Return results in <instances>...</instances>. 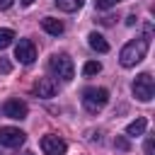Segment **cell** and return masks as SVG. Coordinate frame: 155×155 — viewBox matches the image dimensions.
Returning a JSON list of instances; mask_svg holds the SVG:
<instances>
[{
	"mask_svg": "<svg viewBox=\"0 0 155 155\" xmlns=\"http://www.w3.org/2000/svg\"><path fill=\"white\" fill-rule=\"evenodd\" d=\"M22 155H34V153H31V150H24V153H22Z\"/></svg>",
	"mask_w": 155,
	"mask_h": 155,
	"instance_id": "obj_23",
	"label": "cell"
},
{
	"mask_svg": "<svg viewBox=\"0 0 155 155\" xmlns=\"http://www.w3.org/2000/svg\"><path fill=\"white\" fill-rule=\"evenodd\" d=\"M41 150H44L46 155H65L68 143H65L63 138L53 136V133H46V136L41 138Z\"/></svg>",
	"mask_w": 155,
	"mask_h": 155,
	"instance_id": "obj_6",
	"label": "cell"
},
{
	"mask_svg": "<svg viewBox=\"0 0 155 155\" xmlns=\"http://www.w3.org/2000/svg\"><path fill=\"white\" fill-rule=\"evenodd\" d=\"M15 5V0H0V10H10Z\"/></svg>",
	"mask_w": 155,
	"mask_h": 155,
	"instance_id": "obj_20",
	"label": "cell"
},
{
	"mask_svg": "<svg viewBox=\"0 0 155 155\" xmlns=\"http://www.w3.org/2000/svg\"><path fill=\"white\" fill-rule=\"evenodd\" d=\"M24 140H27V133L19 131V128H15V126L0 128V145H5V148H19Z\"/></svg>",
	"mask_w": 155,
	"mask_h": 155,
	"instance_id": "obj_5",
	"label": "cell"
},
{
	"mask_svg": "<svg viewBox=\"0 0 155 155\" xmlns=\"http://www.w3.org/2000/svg\"><path fill=\"white\" fill-rule=\"evenodd\" d=\"M126 24L133 27V24H136V15H128V17H126Z\"/></svg>",
	"mask_w": 155,
	"mask_h": 155,
	"instance_id": "obj_21",
	"label": "cell"
},
{
	"mask_svg": "<svg viewBox=\"0 0 155 155\" xmlns=\"http://www.w3.org/2000/svg\"><path fill=\"white\" fill-rule=\"evenodd\" d=\"M99 70H102V63H99V61H87V63H85V68H82V73H85L87 78L97 75Z\"/></svg>",
	"mask_w": 155,
	"mask_h": 155,
	"instance_id": "obj_14",
	"label": "cell"
},
{
	"mask_svg": "<svg viewBox=\"0 0 155 155\" xmlns=\"http://www.w3.org/2000/svg\"><path fill=\"white\" fill-rule=\"evenodd\" d=\"M12 39H15V31L12 29H0V51L7 48L12 44Z\"/></svg>",
	"mask_w": 155,
	"mask_h": 155,
	"instance_id": "obj_15",
	"label": "cell"
},
{
	"mask_svg": "<svg viewBox=\"0 0 155 155\" xmlns=\"http://www.w3.org/2000/svg\"><path fill=\"white\" fill-rule=\"evenodd\" d=\"M114 145H116L119 150H128V140H126V138H116V140H114Z\"/></svg>",
	"mask_w": 155,
	"mask_h": 155,
	"instance_id": "obj_17",
	"label": "cell"
},
{
	"mask_svg": "<svg viewBox=\"0 0 155 155\" xmlns=\"http://www.w3.org/2000/svg\"><path fill=\"white\" fill-rule=\"evenodd\" d=\"M133 94H136V99H140V102H150V99H153V94H155V82H153L150 73H140V75L133 80Z\"/></svg>",
	"mask_w": 155,
	"mask_h": 155,
	"instance_id": "obj_4",
	"label": "cell"
},
{
	"mask_svg": "<svg viewBox=\"0 0 155 155\" xmlns=\"http://www.w3.org/2000/svg\"><path fill=\"white\" fill-rule=\"evenodd\" d=\"M107 102H109V92H107L104 87H87V90L82 92V107H85L90 114L102 111V109L107 107Z\"/></svg>",
	"mask_w": 155,
	"mask_h": 155,
	"instance_id": "obj_3",
	"label": "cell"
},
{
	"mask_svg": "<svg viewBox=\"0 0 155 155\" xmlns=\"http://www.w3.org/2000/svg\"><path fill=\"white\" fill-rule=\"evenodd\" d=\"M53 5L58 10H63V12H75V10H80L85 5V0H53Z\"/></svg>",
	"mask_w": 155,
	"mask_h": 155,
	"instance_id": "obj_13",
	"label": "cell"
},
{
	"mask_svg": "<svg viewBox=\"0 0 155 155\" xmlns=\"http://www.w3.org/2000/svg\"><path fill=\"white\" fill-rule=\"evenodd\" d=\"M31 2H34V0H22V5H31Z\"/></svg>",
	"mask_w": 155,
	"mask_h": 155,
	"instance_id": "obj_22",
	"label": "cell"
},
{
	"mask_svg": "<svg viewBox=\"0 0 155 155\" xmlns=\"http://www.w3.org/2000/svg\"><path fill=\"white\" fill-rule=\"evenodd\" d=\"M34 92H36L41 99H51V97L56 94V82H53V78H39V80L34 82Z\"/></svg>",
	"mask_w": 155,
	"mask_h": 155,
	"instance_id": "obj_9",
	"label": "cell"
},
{
	"mask_svg": "<svg viewBox=\"0 0 155 155\" xmlns=\"http://www.w3.org/2000/svg\"><path fill=\"white\" fill-rule=\"evenodd\" d=\"M87 44H90V48H92V51H97V53H107V51H109L107 39H104L102 34H97V31H92V34L87 36Z\"/></svg>",
	"mask_w": 155,
	"mask_h": 155,
	"instance_id": "obj_11",
	"label": "cell"
},
{
	"mask_svg": "<svg viewBox=\"0 0 155 155\" xmlns=\"http://www.w3.org/2000/svg\"><path fill=\"white\" fill-rule=\"evenodd\" d=\"M12 70V65H10V61H5V58H0V73H10Z\"/></svg>",
	"mask_w": 155,
	"mask_h": 155,
	"instance_id": "obj_18",
	"label": "cell"
},
{
	"mask_svg": "<svg viewBox=\"0 0 155 155\" xmlns=\"http://www.w3.org/2000/svg\"><path fill=\"white\" fill-rule=\"evenodd\" d=\"M48 70H51L58 80H63V82H70L73 75H75L73 58L65 56V53H56V56H51V61H48Z\"/></svg>",
	"mask_w": 155,
	"mask_h": 155,
	"instance_id": "obj_2",
	"label": "cell"
},
{
	"mask_svg": "<svg viewBox=\"0 0 155 155\" xmlns=\"http://www.w3.org/2000/svg\"><path fill=\"white\" fill-rule=\"evenodd\" d=\"M119 2H124V0H94V7H97V10H111V7H116Z\"/></svg>",
	"mask_w": 155,
	"mask_h": 155,
	"instance_id": "obj_16",
	"label": "cell"
},
{
	"mask_svg": "<svg viewBox=\"0 0 155 155\" xmlns=\"http://www.w3.org/2000/svg\"><path fill=\"white\" fill-rule=\"evenodd\" d=\"M41 27H44V31L51 34V36H58V34H63V29H65V24H63L61 19H56V17H44V19H41Z\"/></svg>",
	"mask_w": 155,
	"mask_h": 155,
	"instance_id": "obj_10",
	"label": "cell"
},
{
	"mask_svg": "<svg viewBox=\"0 0 155 155\" xmlns=\"http://www.w3.org/2000/svg\"><path fill=\"white\" fill-rule=\"evenodd\" d=\"M2 111H5L7 119H27L29 107H27V102H22V99H7L5 107H2Z\"/></svg>",
	"mask_w": 155,
	"mask_h": 155,
	"instance_id": "obj_8",
	"label": "cell"
},
{
	"mask_svg": "<svg viewBox=\"0 0 155 155\" xmlns=\"http://www.w3.org/2000/svg\"><path fill=\"white\" fill-rule=\"evenodd\" d=\"M15 58H17L19 63H24V65H31L34 58H36V48H34V44H31L29 39H19L17 46H15Z\"/></svg>",
	"mask_w": 155,
	"mask_h": 155,
	"instance_id": "obj_7",
	"label": "cell"
},
{
	"mask_svg": "<svg viewBox=\"0 0 155 155\" xmlns=\"http://www.w3.org/2000/svg\"><path fill=\"white\" fill-rule=\"evenodd\" d=\"M145 128H148V121H145L143 116H138L136 121H131V124L126 126V136H131V138L143 136V133H145Z\"/></svg>",
	"mask_w": 155,
	"mask_h": 155,
	"instance_id": "obj_12",
	"label": "cell"
},
{
	"mask_svg": "<svg viewBox=\"0 0 155 155\" xmlns=\"http://www.w3.org/2000/svg\"><path fill=\"white\" fill-rule=\"evenodd\" d=\"M145 155H153V136L145 138Z\"/></svg>",
	"mask_w": 155,
	"mask_h": 155,
	"instance_id": "obj_19",
	"label": "cell"
},
{
	"mask_svg": "<svg viewBox=\"0 0 155 155\" xmlns=\"http://www.w3.org/2000/svg\"><path fill=\"white\" fill-rule=\"evenodd\" d=\"M145 53H148V39H133L119 51V63L124 68H133L145 58Z\"/></svg>",
	"mask_w": 155,
	"mask_h": 155,
	"instance_id": "obj_1",
	"label": "cell"
}]
</instances>
